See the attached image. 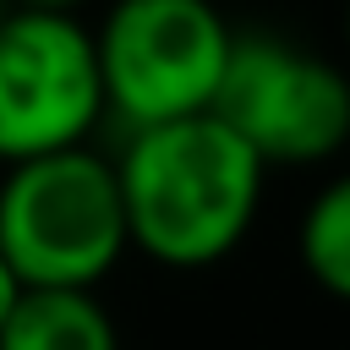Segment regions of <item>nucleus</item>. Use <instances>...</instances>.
Masks as SVG:
<instances>
[{
    "mask_svg": "<svg viewBox=\"0 0 350 350\" xmlns=\"http://www.w3.org/2000/svg\"><path fill=\"white\" fill-rule=\"evenodd\" d=\"M109 164L126 208V241L159 268H213L257 224L268 164L213 109L137 126Z\"/></svg>",
    "mask_w": 350,
    "mask_h": 350,
    "instance_id": "obj_1",
    "label": "nucleus"
},
{
    "mask_svg": "<svg viewBox=\"0 0 350 350\" xmlns=\"http://www.w3.org/2000/svg\"><path fill=\"white\" fill-rule=\"evenodd\" d=\"M126 208L115 164L88 142L5 164L0 180V257L22 284L93 290L126 257Z\"/></svg>",
    "mask_w": 350,
    "mask_h": 350,
    "instance_id": "obj_2",
    "label": "nucleus"
},
{
    "mask_svg": "<svg viewBox=\"0 0 350 350\" xmlns=\"http://www.w3.org/2000/svg\"><path fill=\"white\" fill-rule=\"evenodd\" d=\"M235 27L213 0H115L93 27L104 115L131 131L202 115L219 93Z\"/></svg>",
    "mask_w": 350,
    "mask_h": 350,
    "instance_id": "obj_3",
    "label": "nucleus"
},
{
    "mask_svg": "<svg viewBox=\"0 0 350 350\" xmlns=\"http://www.w3.org/2000/svg\"><path fill=\"white\" fill-rule=\"evenodd\" d=\"M208 109L268 170L328 164L350 142V71L284 33H235Z\"/></svg>",
    "mask_w": 350,
    "mask_h": 350,
    "instance_id": "obj_4",
    "label": "nucleus"
},
{
    "mask_svg": "<svg viewBox=\"0 0 350 350\" xmlns=\"http://www.w3.org/2000/svg\"><path fill=\"white\" fill-rule=\"evenodd\" d=\"M104 120L93 27L77 11L11 5L0 16V164L77 148Z\"/></svg>",
    "mask_w": 350,
    "mask_h": 350,
    "instance_id": "obj_5",
    "label": "nucleus"
},
{
    "mask_svg": "<svg viewBox=\"0 0 350 350\" xmlns=\"http://www.w3.org/2000/svg\"><path fill=\"white\" fill-rule=\"evenodd\" d=\"M0 350H120V328L93 290L27 284L0 328Z\"/></svg>",
    "mask_w": 350,
    "mask_h": 350,
    "instance_id": "obj_6",
    "label": "nucleus"
},
{
    "mask_svg": "<svg viewBox=\"0 0 350 350\" xmlns=\"http://www.w3.org/2000/svg\"><path fill=\"white\" fill-rule=\"evenodd\" d=\"M295 252H301V268L306 279L334 295V301H350V170L334 175L301 213V230H295Z\"/></svg>",
    "mask_w": 350,
    "mask_h": 350,
    "instance_id": "obj_7",
    "label": "nucleus"
},
{
    "mask_svg": "<svg viewBox=\"0 0 350 350\" xmlns=\"http://www.w3.org/2000/svg\"><path fill=\"white\" fill-rule=\"evenodd\" d=\"M22 290H27V284H22V279H16V268L0 257V328H5V317H11V306H16V295H22Z\"/></svg>",
    "mask_w": 350,
    "mask_h": 350,
    "instance_id": "obj_8",
    "label": "nucleus"
},
{
    "mask_svg": "<svg viewBox=\"0 0 350 350\" xmlns=\"http://www.w3.org/2000/svg\"><path fill=\"white\" fill-rule=\"evenodd\" d=\"M16 5H38V11H82L88 0H16Z\"/></svg>",
    "mask_w": 350,
    "mask_h": 350,
    "instance_id": "obj_9",
    "label": "nucleus"
},
{
    "mask_svg": "<svg viewBox=\"0 0 350 350\" xmlns=\"http://www.w3.org/2000/svg\"><path fill=\"white\" fill-rule=\"evenodd\" d=\"M345 44H350V0H345Z\"/></svg>",
    "mask_w": 350,
    "mask_h": 350,
    "instance_id": "obj_10",
    "label": "nucleus"
},
{
    "mask_svg": "<svg viewBox=\"0 0 350 350\" xmlns=\"http://www.w3.org/2000/svg\"><path fill=\"white\" fill-rule=\"evenodd\" d=\"M11 5H16V0H0V16H5V11H11Z\"/></svg>",
    "mask_w": 350,
    "mask_h": 350,
    "instance_id": "obj_11",
    "label": "nucleus"
}]
</instances>
